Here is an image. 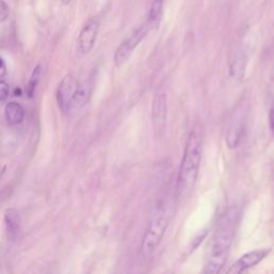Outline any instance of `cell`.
I'll list each match as a JSON object with an SVG mask.
<instances>
[{
  "label": "cell",
  "instance_id": "obj_1",
  "mask_svg": "<svg viewBox=\"0 0 274 274\" xmlns=\"http://www.w3.org/2000/svg\"><path fill=\"white\" fill-rule=\"evenodd\" d=\"M203 136L202 126L196 124L187 137L179 168L177 186H176L178 197L181 199L190 196L196 183L200 162H202Z\"/></svg>",
  "mask_w": 274,
  "mask_h": 274
},
{
  "label": "cell",
  "instance_id": "obj_2",
  "mask_svg": "<svg viewBox=\"0 0 274 274\" xmlns=\"http://www.w3.org/2000/svg\"><path fill=\"white\" fill-rule=\"evenodd\" d=\"M238 209L230 207L226 211L213 236L209 256L202 274H218L226 264L229 249L235 236Z\"/></svg>",
  "mask_w": 274,
  "mask_h": 274
},
{
  "label": "cell",
  "instance_id": "obj_3",
  "mask_svg": "<svg viewBox=\"0 0 274 274\" xmlns=\"http://www.w3.org/2000/svg\"><path fill=\"white\" fill-rule=\"evenodd\" d=\"M173 215V204L168 200H161L157 203L152 212L148 226L146 228L142 243V255L149 258L159 246Z\"/></svg>",
  "mask_w": 274,
  "mask_h": 274
},
{
  "label": "cell",
  "instance_id": "obj_4",
  "mask_svg": "<svg viewBox=\"0 0 274 274\" xmlns=\"http://www.w3.org/2000/svg\"><path fill=\"white\" fill-rule=\"evenodd\" d=\"M149 31H150V28L145 22L143 25H141L138 28L134 30V31L127 36L125 40L121 42V44L117 47V50H116L114 55L115 64L119 66L125 63L131 57L133 52L135 51L137 45L145 39V36L148 34Z\"/></svg>",
  "mask_w": 274,
  "mask_h": 274
},
{
  "label": "cell",
  "instance_id": "obj_5",
  "mask_svg": "<svg viewBox=\"0 0 274 274\" xmlns=\"http://www.w3.org/2000/svg\"><path fill=\"white\" fill-rule=\"evenodd\" d=\"M167 96L164 91H156L151 105L152 126L156 135H161L166 129L167 121Z\"/></svg>",
  "mask_w": 274,
  "mask_h": 274
},
{
  "label": "cell",
  "instance_id": "obj_6",
  "mask_svg": "<svg viewBox=\"0 0 274 274\" xmlns=\"http://www.w3.org/2000/svg\"><path fill=\"white\" fill-rule=\"evenodd\" d=\"M100 22L96 17L90 18L85 24L78 36V51L81 54H88L96 41L97 33H99Z\"/></svg>",
  "mask_w": 274,
  "mask_h": 274
},
{
  "label": "cell",
  "instance_id": "obj_7",
  "mask_svg": "<svg viewBox=\"0 0 274 274\" xmlns=\"http://www.w3.org/2000/svg\"><path fill=\"white\" fill-rule=\"evenodd\" d=\"M270 252V248H261L244 254L229 268L226 274H242L243 271L258 265L261 260H264L268 256V254Z\"/></svg>",
  "mask_w": 274,
  "mask_h": 274
},
{
  "label": "cell",
  "instance_id": "obj_8",
  "mask_svg": "<svg viewBox=\"0 0 274 274\" xmlns=\"http://www.w3.org/2000/svg\"><path fill=\"white\" fill-rule=\"evenodd\" d=\"M243 129H244V113H243L242 108H238L236 115L231 119L226 134V144L229 149L238 147L243 134Z\"/></svg>",
  "mask_w": 274,
  "mask_h": 274
},
{
  "label": "cell",
  "instance_id": "obj_9",
  "mask_svg": "<svg viewBox=\"0 0 274 274\" xmlns=\"http://www.w3.org/2000/svg\"><path fill=\"white\" fill-rule=\"evenodd\" d=\"M77 86L75 85V81L73 80L71 75L65 76L62 82L60 83L58 88V102L59 105L61 106L63 111L70 108V102L72 95L74 93Z\"/></svg>",
  "mask_w": 274,
  "mask_h": 274
},
{
  "label": "cell",
  "instance_id": "obj_10",
  "mask_svg": "<svg viewBox=\"0 0 274 274\" xmlns=\"http://www.w3.org/2000/svg\"><path fill=\"white\" fill-rule=\"evenodd\" d=\"M246 57L245 54L240 48L235 51L230 59L229 74L236 81H242L245 75Z\"/></svg>",
  "mask_w": 274,
  "mask_h": 274
},
{
  "label": "cell",
  "instance_id": "obj_11",
  "mask_svg": "<svg viewBox=\"0 0 274 274\" xmlns=\"http://www.w3.org/2000/svg\"><path fill=\"white\" fill-rule=\"evenodd\" d=\"M4 227L10 239H15L21 229V215L15 208H9L4 211Z\"/></svg>",
  "mask_w": 274,
  "mask_h": 274
},
{
  "label": "cell",
  "instance_id": "obj_12",
  "mask_svg": "<svg viewBox=\"0 0 274 274\" xmlns=\"http://www.w3.org/2000/svg\"><path fill=\"white\" fill-rule=\"evenodd\" d=\"M164 10V0H153L150 5V10L146 20V24L149 26L150 30L156 29L160 26V23L163 17Z\"/></svg>",
  "mask_w": 274,
  "mask_h": 274
},
{
  "label": "cell",
  "instance_id": "obj_13",
  "mask_svg": "<svg viewBox=\"0 0 274 274\" xmlns=\"http://www.w3.org/2000/svg\"><path fill=\"white\" fill-rule=\"evenodd\" d=\"M90 96H91L90 84L86 83V84L80 85V86H77V88L74 91V93H73V95H72V99L70 102V107L73 106L76 108H81V107L85 106L90 100Z\"/></svg>",
  "mask_w": 274,
  "mask_h": 274
},
{
  "label": "cell",
  "instance_id": "obj_14",
  "mask_svg": "<svg viewBox=\"0 0 274 274\" xmlns=\"http://www.w3.org/2000/svg\"><path fill=\"white\" fill-rule=\"evenodd\" d=\"M4 115L10 124L16 125L22 123L24 117H25V111H24L22 105L18 104V103L10 102L9 104L5 106Z\"/></svg>",
  "mask_w": 274,
  "mask_h": 274
},
{
  "label": "cell",
  "instance_id": "obj_15",
  "mask_svg": "<svg viewBox=\"0 0 274 274\" xmlns=\"http://www.w3.org/2000/svg\"><path fill=\"white\" fill-rule=\"evenodd\" d=\"M41 74H42L41 65H36L35 68H34V70H33V72H32L31 76H30V80H29L28 86H27V90H26V92H27V95H28L29 99H32L33 95H34L35 89H36V86H38V84H39Z\"/></svg>",
  "mask_w": 274,
  "mask_h": 274
},
{
  "label": "cell",
  "instance_id": "obj_16",
  "mask_svg": "<svg viewBox=\"0 0 274 274\" xmlns=\"http://www.w3.org/2000/svg\"><path fill=\"white\" fill-rule=\"evenodd\" d=\"M10 94V87L4 81H0V102L5 101Z\"/></svg>",
  "mask_w": 274,
  "mask_h": 274
},
{
  "label": "cell",
  "instance_id": "obj_17",
  "mask_svg": "<svg viewBox=\"0 0 274 274\" xmlns=\"http://www.w3.org/2000/svg\"><path fill=\"white\" fill-rule=\"evenodd\" d=\"M9 16V7L3 0H0V23L4 22Z\"/></svg>",
  "mask_w": 274,
  "mask_h": 274
},
{
  "label": "cell",
  "instance_id": "obj_18",
  "mask_svg": "<svg viewBox=\"0 0 274 274\" xmlns=\"http://www.w3.org/2000/svg\"><path fill=\"white\" fill-rule=\"evenodd\" d=\"M7 75V65H5L4 60L0 57V78Z\"/></svg>",
  "mask_w": 274,
  "mask_h": 274
},
{
  "label": "cell",
  "instance_id": "obj_19",
  "mask_svg": "<svg viewBox=\"0 0 274 274\" xmlns=\"http://www.w3.org/2000/svg\"><path fill=\"white\" fill-rule=\"evenodd\" d=\"M269 126H270V130L274 133V106L269 112Z\"/></svg>",
  "mask_w": 274,
  "mask_h": 274
},
{
  "label": "cell",
  "instance_id": "obj_20",
  "mask_svg": "<svg viewBox=\"0 0 274 274\" xmlns=\"http://www.w3.org/2000/svg\"><path fill=\"white\" fill-rule=\"evenodd\" d=\"M62 2H63L64 4H69V3L71 2V0H62Z\"/></svg>",
  "mask_w": 274,
  "mask_h": 274
}]
</instances>
